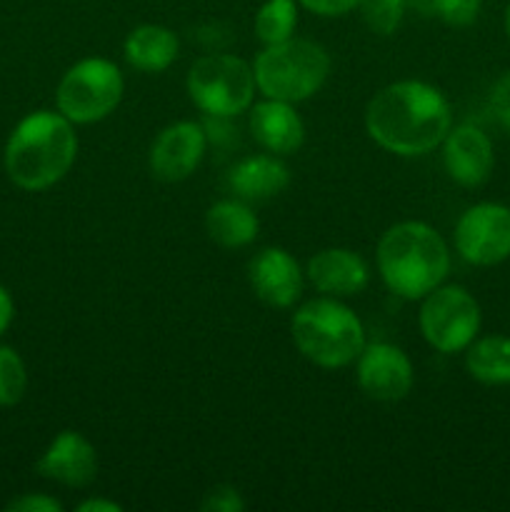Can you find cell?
Returning a JSON list of instances; mask_svg holds the SVG:
<instances>
[{
    "label": "cell",
    "instance_id": "cell-20",
    "mask_svg": "<svg viewBox=\"0 0 510 512\" xmlns=\"http://www.w3.org/2000/svg\"><path fill=\"white\" fill-rule=\"evenodd\" d=\"M468 373L485 385H510V338L488 335L473 340L465 353Z\"/></svg>",
    "mask_w": 510,
    "mask_h": 512
},
{
    "label": "cell",
    "instance_id": "cell-13",
    "mask_svg": "<svg viewBox=\"0 0 510 512\" xmlns=\"http://www.w3.org/2000/svg\"><path fill=\"white\" fill-rule=\"evenodd\" d=\"M248 278L255 295L270 308H290L303 295V270L283 248H265L250 260Z\"/></svg>",
    "mask_w": 510,
    "mask_h": 512
},
{
    "label": "cell",
    "instance_id": "cell-29",
    "mask_svg": "<svg viewBox=\"0 0 510 512\" xmlns=\"http://www.w3.org/2000/svg\"><path fill=\"white\" fill-rule=\"evenodd\" d=\"M13 315H15L13 298H10L8 290L0 285V335L10 328V323H13Z\"/></svg>",
    "mask_w": 510,
    "mask_h": 512
},
{
    "label": "cell",
    "instance_id": "cell-30",
    "mask_svg": "<svg viewBox=\"0 0 510 512\" xmlns=\"http://www.w3.org/2000/svg\"><path fill=\"white\" fill-rule=\"evenodd\" d=\"M80 512H120L123 510V505L113 503V500H85V503L78 505Z\"/></svg>",
    "mask_w": 510,
    "mask_h": 512
},
{
    "label": "cell",
    "instance_id": "cell-31",
    "mask_svg": "<svg viewBox=\"0 0 510 512\" xmlns=\"http://www.w3.org/2000/svg\"><path fill=\"white\" fill-rule=\"evenodd\" d=\"M408 8H415L423 15H433V0H405Z\"/></svg>",
    "mask_w": 510,
    "mask_h": 512
},
{
    "label": "cell",
    "instance_id": "cell-2",
    "mask_svg": "<svg viewBox=\"0 0 510 512\" xmlns=\"http://www.w3.org/2000/svg\"><path fill=\"white\" fill-rule=\"evenodd\" d=\"M78 135L63 113L35 110L20 120L5 143V173L18 188L40 193L70 173Z\"/></svg>",
    "mask_w": 510,
    "mask_h": 512
},
{
    "label": "cell",
    "instance_id": "cell-16",
    "mask_svg": "<svg viewBox=\"0 0 510 512\" xmlns=\"http://www.w3.org/2000/svg\"><path fill=\"white\" fill-rule=\"evenodd\" d=\"M250 130L260 148L273 155H290L305 140V125L293 103L265 98L250 108Z\"/></svg>",
    "mask_w": 510,
    "mask_h": 512
},
{
    "label": "cell",
    "instance_id": "cell-17",
    "mask_svg": "<svg viewBox=\"0 0 510 512\" xmlns=\"http://www.w3.org/2000/svg\"><path fill=\"white\" fill-rule=\"evenodd\" d=\"M290 183V173L278 155H250L233 165L228 185L235 198L245 203H263L283 193Z\"/></svg>",
    "mask_w": 510,
    "mask_h": 512
},
{
    "label": "cell",
    "instance_id": "cell-18",
    "mask_svg": "<svg viewBox=\"0 0 510 512\" xmlns=\"http://www.w3.org/2000/svg\"><path fill=\"white\" fill-rule=\"evenodd\" d=\"M178 35L163 25H140L125 38L123 53L130 68L140 73H163L178 58Z\"/></svg>",
    "mask_w": 510,
    "mask_h": 512
},
{
    "label": "cell",
    "instance_id": "cell-11",
    "mask_svg": "<svg viewBox=\"0 0 510 512\" xmlns=\"http://www.w3.org/2000/svg\"><path fill=\"white\" fill-rule=\"evenodd\" d=\"M205 148H208V138H205L203 125L195 120H180V123L168 125L155 138L150 148V170L158 180L180 183L198 170Z\"/></svg>",
    "mask_w": 510,
    "mask_h": 512
},
{
    "label": "cell",
    "instance_id": "cell-10",
    "mask_svg": "<svg viewBox=\"0 0 510 512\" xmlns=\"http://www.w3.org/2000/svg\"><path fill=\"white\" fill-rule=\"evenodd\" d=\"M358 385L368 398L380 403L403 400L413 388V363L390 343L365 345L358 355Z\"/></svg>",
    "mask_w": 510,
    "mask_h": 512
},
{
    "label": "cell",
    "instance_id": "cell-14",
    "mask_svg": "<svg viewBox=\"0 0 510 512\" xmlns=\"http://www.w3.org/2000/svg\"><path fill=\"white\" fill-rule=\"evenodd\" d=\"M35 470L43 478L68 485V488H85L95 480L98 458H95V448L83 435L75 430H63L40 455Z\"/></svg>",
    "mask_w": 510,
    "mask_h": 512
},
{
    "label": "cell",
    "instance_id": "cell-28",
    "mask_svg": "<svg viewBox=\"0 0 510 512\" xmlns=\"http://www.w3.org/2000/svg\"><path fill=\"white\" fill-rule=\"evenodd\" d=\"M305 10L315 15H323V18H338V15L350 13V10L358 8L360 0H298Z\"/></svg>",
    "mask_w": 510,
    "mask_h": 512
},
{
    "label": "cell",
    "instance_id": "cell-19",
    "mask_svg": "<svg viewBox=\"0 0 510 512\" xmlns=\"http://www.w3.org/2000/svg\"><path fill=\"white\" fill-rule=\"evenodd\" d=\"M205 228L223 248H245L258 238L260 223L245 200H220L205 215Z\"/></svg>",
    "mask_w": 510,
    "mask_h": 512
},
{
    "label": "cell",
    "instance_id": "cell-25",
    "mask_svg": "<svg viewBox=\"0 0 510 512\" xmlns=\"http://www.w3.org/2000/svg\"><path fill=\"white\" fill-rule=\"evenodd\" d=\"M200 510L203 512H243L245 500L240 498V493L230 485H218V488L210 490L205 495V500L200 503Z\"/></svg>",
    "mask_w": 510,
    "mask_h": 512
},
{
    "label": "cell",
    "instance_id": "cell-27",
    "mask_svg": "<svg viewBox=\"0 0 510 512\" xmlns=\"http://www.w3.org/2000/svg\"><path fill=\"white\" fill-rule=\"evenodd\" d=\"M5 510L8 512H60L63 510V505H60L55 498H50V495L28 493L10 500V503L5 505Z\"/></svg>",
    "mask_w": 510,
    "mask_h": 512
},
{
    "label": "cell",
    "instance_id": "cell-32",
    "mask_svg": "<svg viewBox=\"0 0 510 512\" xmlns=\"http://www.w3.org/2000/svg\"><path fill=\"white\" fill-rule=\"evenodd\" d=\"M505 33H508V38H510V5H508V10H505Z\"/></svg>",
    "mask_w": 510,
    "mask_h": 512
},
{
    "label": "cell",
    "instance_id": "cell-1",
    "mask_svg": "<svg viewBox=\"0 0 510 512\" xmlns=\"http://www.w3.org/2000/svg\"><path fill=\"white\" fill-rule=\"evenodd\" d=\"M453 113L435 85L398 80L385 85L365 108V130L383 150L403 158L425 155L450 133Z\"/></svg>",
    "mask_w": 510,
    "mask_h": 512
},
{
    "label": "cell",
    "instance_id": "cell-15",
    "mask_svg": "<svg viewBox=\"0 0 510 512\" xmlns=\"http://www.w3.org/2000/svg\"><path fill=\"white\" fill-rule=\"evenodd\" d=\"M308 280L330 298H350L368 288L370 270L363 255L348 248H325L308 263Z\"/></svg>",
    "mask_w": 510,
    "mask_h": 512
},
{
    "label": "cell",
    "instance_id": "cell-21",
    "mask_svg": "<svg viewBox=\"0 0 510 512\" xmlns=\"http://www.w3.org/2000/svg\"><path fill=\"white\" fill-rule=\"evenodd\" d=\"M295 25H298V5H295V0H268L255 15V35L265 45H275L293 38Z\"/></svg>",
    "mask_w": 510,
    "mask_h": 512
},
{
    "label": "cell",
    "instance_id": "cell-5",
    "mask_svg": "<svg viewBox=\"0 0 510 512\" xmlns=\"http://www.w3.org/2000/svg\"><path fill=\"white\" fill-rule=\"evenodd\" d=\"M255 88L273 100L300 103L318 93L330 73V55L320 43L288 38L265 45L253 65Z\"/></svg>",
    "mask_w": 510,
    "mask_h": 512
},
{
    "label": "cell",
    "instance_id": "cell-4",
    "mask_svg": "<svg viewBox=\"0 0 510 512\" xmlns=\"http://www.w3.org/2000/svg\"><path fill=\"white\" fill-rule=\"evenodd\" d=\"M295 348L320 368H345L365 348V330L358 315L338 298H318L293 315Z\"/></svg>",
    "mask_w": 510,
    "mask_h": 512
},
{
    "label": "cell",
    "instance_id": "cell-9",
    "mask_svg": "<svg viewBox=\"0 0 510 512\" xmlns=\"http://www.w3.org/2000/svg\"><path fill=\"white\" fill-rule=\"evenodd\" d=\"M455 248L470 265H498L510 258V208L478 203L460 215L455 225Z\"/></svg>",
    "mask_w": 510,
    "mask_h": 512
},
{
    "label": "cell",
    "instance_id": "cell-26",
    "mask_svg": "<svg viewBox=\"0 0 510 512\" xmlns=\"http://www.w3.org/2000/svg\"><path fill=\"white\" fill-rule=\"evenodd\" d=\"M490 108H493L495 118L510 130V70L495 80L493 90H490Z\"/></svg>",
    "mask_w": 510,
    "mask_h": 512
},
{
    "label": "cell",
    "instance_id": "cell-8",
    "mask_svg": "<svg viewBox=\"0 0 510 512\" xmlns=\"http://www.w3.org/2000/svg\"><path fill=\"white\" fill-rule=\"evenodd\" d=\"M480 305L460 285H438L420 305V333L430 348L453 355L468 350L480 333Z\"/></svg>",
    "mask_w": 510,
    "mask_h": 512
},
{
    "label": "cell",
    "instance_id": "cell-23",
    "mask_svg": "<svg viewBox=\"0 0 510 512\" xmlns=\"http://www.w3.org/2000/svg\"><path fill=\"white\" fill-rule=\"evenodd\" d=\"M360 15L365 25L378 35H390L398 30L405 15V0H360Z\"/></svg>",
    "mask_w": 510,
    "mask_h": 512
},
{
    "label": "cell",
    "instance_id": "cell-22",
    "mask_svg": "<svg viewBox=\"0 0 510 512\" xmlns=\"http://www.w3.org/2000/svg\"><path fill=\"white\" fill-rule=\"evenodd\" d=\"M28 390V370L23 358L8 345H0V408H13Z\"/></svg>",
    "mask_w": 510,
    "mask_h": 512
},
{
    "label": "cell",
    "instance_id": "cell-12",
    "mask_svg": "<svg viewBox=\"0 0 510 512\" xmlns=\"http://www.w3.org/2000/svg\"><path fill=\"white\" fill-rule=\"evenodd\" d=\"M443 165L450 178L463 188H478L493 173V143L475 125L450 128L443 143Z\"/></svg>",
    "mask_w": 510,
    "mask_h": 512
},
{
    "label": "cell",
    "instance_id": "cell-3",
    "mask_svg": "<svg viewBox=\"0 0 510 512\" xmlns=\"http://www.w3.org/2000/svg\"><path fill=\"white\" fill-rule=\"evenodd\" d=\"M378 270L390 293L403 300H423L448 278V245L428 223L405 220L380 238Z\"/></svg>",
    "mask_w": 510,
    "mask_h": 512
},
{
    "label": "cell",
    "instance_id": "cell-24",
    "mask_svg": "<svg viewBox=\"0 0 510 512\" xmlns=\"http://www.w3.org/2000/svg\"><path fill=\"white\" fill-rule=\"evenodd\" d=\"M483 0H433V15L453 28H465L475 23Z\"/></svg>",
    "mask_w": 510,
    "mask_h": 512
},
{
    "label": "cell",
    "instance_id": "cell-6",
    "mask_svg": "<svg viewBox=\"0 0 510 512\" xmlns=\"http://www.w3.org/2000/svg\"><path fill=\"white\" fill-rule=\"evenodd\" d=\"M188 95L205 115L233 118L253 105L255 73L235 55H203L188 73Z\"/></svg>",
    "mask_w": 510,
    "mask_h": 512
},
{
    "label": "cell",
    "instance_id": "cell-7",
    "mask_svg": "<svg viewBox=\"0 0 510 512\" xmlns=\"http://www.w3.org/2000/svg\"><path fill=\"white\" fill-rule=\"evenodd\" d=\"M123 90L125 83L118 65L105 58H85L60 78L55 105L70 123H98L118 108Z\"/></svg>",
    "mask_w": 510,
    "mask_h": 512
}]
</instances>
